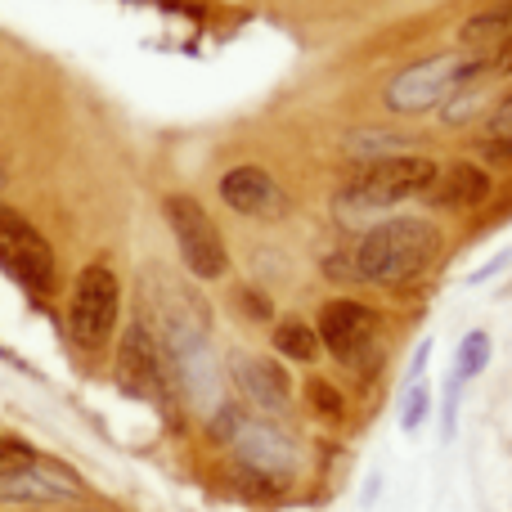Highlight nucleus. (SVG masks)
<instances>
[{
  "instance_id": "obj_1",
  "label": "nucleus",
  "mask_w": 512,
  "mask_h": 512,
  "mask_svg": "<svg viewBox=\"0 0 512 512\" xmlns=\"http://www.w3.org/2000/svg\"><path fill=\"white\" fill-rule=\"evenodd\" d=\"M441 252V230L423 216H391L378 230H369L346 256V279H364L378 288L414 283Z\"/></svg>"
},
{
  "instance_id": "obj_10",
  "label": "nucleus",
  "mask_w": 512,
  "mask_h": 512,
  "mask_svg": "<svg viewBox=\"0 0 512 512\" xmlns=\"http://www.w3.org/2000/svg\"><path fill=\"white\" fill-rule=\"evenodd\" d=\"M319 346H328V355L342 364H360V355L373 346V337H378V315H373L364 301H328L324 310H319Z\"/></svg>"
},
{
  "instance_id": "obj_16",
  "label": "nucleus",
  "mask_w": 512,
  "mask_h": 512,
  "mask_svg": "<svg viewBox=\"0 0 512 512\" xmlns=\"http://www.w3.org/2000/svg\"><path fill=\"white\" fill-rule=\"evenodd\" d=\"M481 158L495 167H512V104L499 108L486 122V140H481Z\"/></svg>"
},
{
  "instance_id": "obj_5",
  "label": "nucleus",
  "mask_w": 512,
  "mask_h": 512,
  "mask_svg": "<svg viewBox=\"0 0 512 512\" xmlns=\"http://www.w3.org/2000/svg\"><path fill=\"white\" fill-rule=\"evenodd\" d=\"M162 216H167L171 239H176V248H180V261H185V270L194 274V279L212 283V279L230 274V248H225L221 230H216V221L203 212L198 198L171 194L167 203H162Z\"/></svg>"
},
{
  "instance_id": "obj_19",
  "label": "nucleus",
  "mask_w": 512,
  "mask_h": 512,
  "mask_svg": "<svg viewBox=\"0 0 512 512\" xmlns=\"http://www.w3.org/2000/svg\"><path fill=\"white\" fill-rule=\"evenodd\" d=\"M427 387L423 382H414V387L405 391V400H400V423H405V432H418V423L427 418Z\"/></svg>"
},
{
  "instance_id": "obj_2",
  "label": "nucleus",
  "mask_w": 512,
  "mask_h": 512,
  "mask_svg": "<svg viewBox=\"0 0 512 512\" xmlns=\"http://www.w3.org/2000/svg\"><path fill=\"white\" fill-rule=\"evenodd\" d=\"M436 180H441V167L432 158H423V153H387V158H373L355 171L351 185L342 189V203L382 212V207L432 194Z\"/></svg>"
},
{
  "instance_id": "obj_17",
  "label": "nucleus",
  "mask_w": 512,
  "mask_h": 512,
  "mask_svg": "<svg viewBox=\"0 0 512 512\" xmlns=\"http://www.w3.org/2000/svg\"><path fill=\"white\" fill-rule=\"evenodd\" d=\"M481 108H486V90H481V81L472 77V81H463V86L441 104V117H445V126H468Z\"/></svg>"
},
{
  "instance_id": "obj_18",
  "label": "nucleus",
  "mask_w": 512,
  "mask_h": 512,
  "mask_svg": "<svg viewBox=\"0 0 512 512\" xmlns=\"http://www.w3.org/2000/svg\"><path fill=\"white\" fill-rule=\"evenodd\" d=\"M486 364H490V337L477 328V333L463 337V346H459V369H454V378H459V382H463V378H477Z\"/></svg>"
},
{
  "instance_id": "obj_7",
  "label": "nucleus",
  "mask_w": 512,
  "mask_h": 512,
  "mask_svg": "<svg viewBox=\"0 0 512 512\" xmlns=\"http://www.w3.org/2000/svg\"><path fill=\"white\" fill-rule=\"evenodd\" d=\"M117 382H122L126 396L135 400H153V405H167L171 396V369H167V351L158 346V337L144 324H131L117 346Z\"/></svg>"
},
{
  "instance_id": "obj_12",
  "label": "nucleus",
  "mask_w": 512,
  "mask_h": 512,
  "mask_svg": "<svg viewBox=\"0 0 512 512\" xmlns=\"http://www.w3.org/2000/svg\"><path fill=\"white\" fill-rule=\"evenodd\" d=\"M81 481L72 472H63L59 463H27V468L0 477V504H63L77 499Z\"/></svg>"
},
{
  "instance_id": "obj_3",
  "label": "nucleus",
  "mask_w": 512,
  "mask_h": 512,
  "mask_svg": "<svg viewBox=\"0 0 512 512\" xmlns=\"http://www.w3.org/2000/svg\"><path fill=\"white\" fill-rule=\"evenodd\" d=\"M481 68H486V63L463 59V54H432V59H418V63H409L405 72H396V77L387 81V95L382 99H387V108L400 117L427 113V108L445 104L463 81L481 77Z\"/></svg>"
},
{
  "instance_id": "obj_11",
  "label": "nucleus",
  "mask_w": 512,
  "mask_h": 512,
  "mask_svg": "<svg viewBox=\"0 0 512 512\" xmlns=\"http://www.w3.org/2000/svg\"><path fill=\"white\" fill-rule=\"evenodd\" d=\"M230 382L239 387V396L248 400L256 414H283L292 400L288 373L274 360H265V355H243V351L230 355Z\"/></svg>"
},
{
  "instance_id": "obj_6",
  "label": "nucleus",
  "mask_w": 512,
  "mask_h": 512,
  "mask_svg": "<svg viewBox=\"0 0 512 512\" xmlns=\"http://www.w3.org/2000/svg\"><path fill=\"white\" fill-rule=\"evenodd\" d=\"M0 270H9V279H18L32 292L54 288V248L27 216H18L14 207H0Z\"/></svg>"
},
{
  "instance_id": "obj_8",
  "label": "nucleus",
  "mask_w": 512,
  "mask_h": 512,
  "mask_svg": "<svg viewBox=\"0 0 512 512\" xmlns=\"http://www.w3.org/2000/svg\"><path fill=\"white\" fill-rule=\"evenodd\" d=\"M221 418H225L221 436L234 445V454L252 472H261V477H288V472H297V445L279 427L261 423V418H239L234 409H225Z\"/></svg>"
},
{
  "instance_id": "obj_22",
  "label": "nucleus",
  "mask_w": 512,
  "mask_h": 512,
  "mask_svg": "<svg viewBox=\"0 0 512 512\" xmlns=\"http://www.w3.org/2000/svg\"><path fill=\"white\" fill-rule=\"evenodd\" d=\"M490 68H495L499 77H512V36H504V41L495 45V59H490Z\"/></svg>"
},
{
  "instance_id": "obj_13",
  "label": "nucleus",
  "mask_w": 512,
  "mask_h": 512,
  "mask_svg": "<svg viewBox=\"0 0 512 512\" xmlns=\"http://www.w3.org/2000/svg\"><path fill=\"white\" fill-rule=\"evenodd\" d=\"M490 198V171L477 162H450L441 167V180L432 185V203H441L445 212H472Z\"/></svg>"
},
{
  "instance_id": "obj_14",
  "label": "nucleus",
  "mask_w": 512,
  "mask_h": 512,
  "mask_svg": "<svg viewBox=\"0 0 512 512\" xmlns=\"http://www.w3.org/2000/svg\"><path fill=\"white\" fill-rule=\"evenodd\" d=\"M274 351L292 364H310L319 360V333L306 319H283V324H274Z\"/></svg>"
},
{
  "instance_id": "obj_21",
  "label": "nucleus",
  "mask_w": 512,
  "mask_h": 512,
  "mask_svg": "<svg viewBox=\"0 0 512 512\" xmlns=\"http://www.w3.org/2000/svg\"><path fill=\"white\" fill-rule=\"evenodd\" d=\"M36 454L27 450L23 441H0V477H9V472H18V468H27Z\"/></svg>"
},
{
  "instance_id": "obj_9",
  "label": "nucleus",
  "mask_w": 512,
  "mask_h": 512,
  "mask_svg": "<svg viewBox=\"0 0 512 512\" xmlns=\"http://www.w3.org/2000/svg\"><path fill=\"white\" fill-rule=\"evenodd\" d=\"M221 203L230 207V212L248 216V221H283V216L292 212L288 189H283L265 167H256V162H243V167L225 171Z\"/></svg>"
},
{
  "instance_id": "obj_4",
  "label": "nucleus",
  "mask_w": 512,
  "mask_h": 512,
  "mask_svg": "<svg viewBox=\"0 0 512 512\" xmlns=\"http://www.w3.org/2000/svg\"><path fill=\"white\" fill-rule=\"evenodd\" d=\"M122 315V283L108 261H90L77 274V288L68 301V333L81 351H104Z\"/></svg>"
},
{
  "instance_id": "obj_24",
  "label": "nucleus",
  "mask_w": 512,
  "mask_h": 512,
  "mask_svg": "<svg viewBox=\"0 0 512 512\" xmlns=\"http://www.w3.org/2000/svg\"><path fill=\"white\" fill-rule=\"evenodd\" d=\"M0 185H5V171H0Z\"/></svg>"
},
{
  "instance_id": "obj_15",
  "label": "nucleus",
  "mask_w": 512,
  "mask_h": 512,
  "mask_svg": "<svg viewBox=\"0 0 512 512\" xmlns=\"http://www.w3.org/2000/svg\"><path fill=\"white\" fill-rule=\"evenodd\" d=\"M504 36H512V0L468 18V27H463V45H472V50H481V45H490V41L499 45Z\"/></svg>"
},
{
  "instance_id": "obj_23",
  "label": "nucleus",
  "mask_w": 512,
  "mask_h": 512,
  "mask_svg": "<svg viewBox=\"0 0 512 512\" xmlns=\"http://www.w3.org/2000/svg\"><path fill=\"white\" fill-rule=\"evenodd\" d=\"M72 512H95V508H72Z\"/></svg>"
},
{
  "instance_id": "obj_20",
  "label": "nucleus",
  "mask_w": 512,
  "mask_h": 512,
  "mask_svg": "<svg viewBox=\"0 0 512 512\" xmlns=\"http://www.w3.org/2000/svg\"><path fill=\"white\" fill-rule=\"evenodd\" d=\"M306 396L324 418H342V396H337V387H328V382L315 378V382H306Z\"/></svg>"
}]
</instances>
